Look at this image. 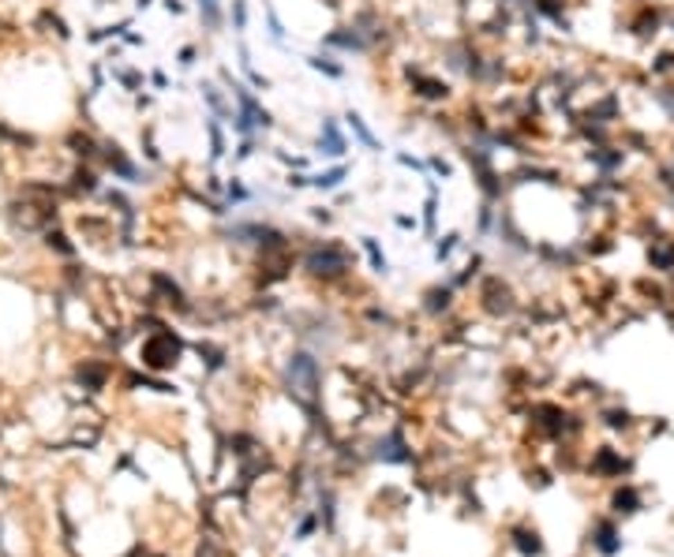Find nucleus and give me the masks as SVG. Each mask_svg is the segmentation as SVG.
<instances>
[{"label":"nucleus","mask_w":674,"mask_h":557,"mask_svg":"<svg viewBox=\"0 0 674 557\" xmlns=\"http://www.w3.org/2000/svg\"><path fill=\"white\" fill-rule=\"evenodd\" d=\"M348 266H353V255H348L337 239H315L311 250L303 255V269H311V273L334 277V273H345Z\"/></svg>","instance_id":"obj_1"},{"label":"nucleus","mask_w":674,"mask_h":557,"mask_svg":"<svg viewBox=\"0 0 674 557\" xmlns=\"http://www.w3.org/2000/svg\"><path fill=\"white\" fill-rule=\"evenodd\" d=\"M322 49H326V53H341V57H371L375 42L367 38L353 19H348L345 26H334V30L322 34Z\"/></svg>","instance_id":"obj_2"},{"label":"nucleus","mask_w":674,"mask_h":557,"mask_svg":"<svg viewBox=\"0 0 674 557\" xmlns=\"http://www.w3.org/2000/svg\"><path fill=\"white\" fill-rule=\"evenodd\" d=\"M311 150H315L319 157H330V161H345L348 138H345V131H341V120L322 116V127H319L315 143H311Z\"/></svg>","instance_id":"obj_3"},{"label":"nucleus","mask_w":674,"mask_h":557,"mask_svg":"<svg viewBox=\"0 0 674 557\" xmlns=\"http://www.w3.org/2000/svg\"><path fill=\"white\" fill-rule=\"evenodd\" d=\"M412 94L420 101H431V105H442V101H450L454 86H450L446 79H438V75H427L423 68H412Z\"/></svg>","instance_id":"obj_4"},{"label":"nucleus","mask_w":674,"mask_h":557,"mask_svg":"<svg viewBox=\"0 0 674 557\" xmlns=\"http://www.w3.org/2000/svg\"><path fill=\"white\" fill-rule=\"evenodd\" d=\"M353 176V165L348 161H334L330 169H319L311 172V191H322V194H334L345 188V180Z\"/></svg>","instance_id":"obj_5"},{"label":"nucleus","mask_w":674,"mask_h":557,"mask_svg":"<svg viewBox=\"0 0 674 557\" xmlns=\"http://www.w3.org/2000/svg\"><path fill=\"white\" fill-rule=\"evenodd\" d=\"M423 183H427V199H423V236L435 239L438 236V206H442V188L435 176H423Z\"/></svg>","instance_id":"obj_6"},{"label":"nucleus","mask_w":674,"mask_h":557,"mask_svg":"<svg viewBox=\"0 0 674 557\" xmlns=\"http://www.w3.org/2000/svg\"><path fill=\"white\" fill-rule=\"evenodd\" d=\"M303 64H308L311 71H319L322 79H334V82H341V79L348 75L345 64H341L334 53H326V49H322V53H308V57H303Z\"/></svg>","instance_id":"obj_7"},{"label":"nucleus","mask_w":674,"mask_h":557,"mask_svg":"<svg viewBox=\"0 0 674 557\" xmlns=\"http://www.w3.org/2000/svg\"><path fill=\"white\" fill-rule=\"evenodd\" d=\"M341 120H345V127H348V131H353V138H356L360 146H364V150H371V154H382V143H378V138H375V131H371V127H367V120L360 116L356 109H348V113L341 116Z\"/></svg>","instance_id":"obj_8"},{"label":"nucleus","mask_w":674,"mask_h":557,"mask_svg":"<svg viewBox=\"0 0 674 557\" xmlns=\"http://www.w3.org/2000/svg\"><path fill=\"white\" fill-rule=\"evenodd\" d=\"M195 8H199L202 26H206L210 34H221V26H225V19H229V8L221 4V0H195Z\"/></svg>","instance_id":"obj_9"},{"label":"nucleus","mask_w":674,"mask_h":557,"mask_svg":"<svg viewBox=\"0 0 674 557\" xmlns=\"http://www.w3.org/2000/svg\"><path fill=\"white\" fill-rule=\"evenodd\" d=\"M225 120H218V116H206V138H210V161H221V157L229 154V143H225Z\"/></svg>","instance_id":"obj_10"},{"label":"nucleus","mask_w":674,"mask_h":557,"mask_svg":"<svg viewBox=\"0 0 674 557\" xmlns=\"http://www.w3.org/2000/svg\"><path fill=\"white\" fill-rule=\"evenodd\" d=\"M221 194H225V206H229V210H236V206H247V202L255 199V191L247 188V183H244V176H236V172L225 180V191H221Z\"/></svg>","instance_id":"obj_11"},{"label":"nucleus","mask_w":674,"mask_h":557,"mask_svg":"<svg viewBox=\"0 0 674 557\" xmlns=\"http://www.w3.org/2000/svg\"><path fill=\"white\" fill-rule=\"evenodd\" d=\"M240 71H244L247 86H251L255 94H266V90H270V79H266L263 71H255V64H251V53H247V45H240Z\"/></svg>","instance_id":"obj_12"},{"label":"nucleus","mask_w":674,"mask_h":557,"mask_svg":"<svg viewBox=\"0 0 674 557\" xmlns=\"http://www.w3.org/2000/svg\"><path fill=\"white\" fill-rule=\"evenodd\" d=\"M360 247L367 250V258H371V269L375 273H390V262H386V255H382V247H378V239L375 236H360Z\"/></svg>","instance_id":"obj_13"},{"label":"nucleus","mask_w":674,"mask_h":557,"mask_svg":"<svg viewBox=\"0 0 674 557\" xmlns=\"http://www.w3.org/2000/svg\"><path fill=\"white\" fill-rule=\"evenodd\" d=\"M263 12H266V34H270V42L278 45V49H285V23L278 19V12H274L270 0L263 4Z\"/></svg>","instance_id":"obj_14"},{"label":"nucleus","mask_w":674,"mask_h":557,"mask_svg":"<svg viewBox=\"0 0 674 557\" xmlns=\"http://www.w3.org/2000/svg\"><path fill=\"white\" fill-rule=\"evenodd\" d=\"M263 150V135H255V138H240L236 143V150H233V165H244V161H251V157Z\"/></svg>","instance_id":"obj_15"},{"label":"nucleus","mask_w":674,"mask_h":557,"mask_svg":"<svg viewBox=\"0 0 674 557\" xmlns=\"http://www.w3.org/2000/svg\"><path fill=\"white\" fill-rule=\"evenodd\" d=\"M457 247H461V232H442V236H435V258L438 262H446Z\"/></svg>","instance_id":"obj_16"},{"label":"nucleus","mask_w":674,"mask_h":557,"mask_svg":"<svg viewBox=\"0 0 674 557\" xmlns=\"http://www.w3.org/2000/svg\"><path fill=\"white\" fill-rule=\"evenodd\" d=\"M427 172L435 176V180H454V161L442 157V154H431L427 157Z\"/></svg>","instance_id":"obj_17"},{"label":"nucleus","mask_w":674,"mask_h":557,"mask_svg":"<svg viewBox=\"0 0 674 557\" xmlns=\"http://www.w3.org/2000/svg\"><path fill=\"white\" fill-rule=\"evenodd\" d=\"M247 19H251V12H247V0H233V4H229V23H233V30L244 34V30H247Z\"/></svg>","instance_id":"obj_18"},{"label":"nucleus","mask_w":674,"mask_h":557,"mask_svg":"<svg viewBox=\"0 0 674 557\" xmlns=\"http://www.w3.org/2000/svg\"><path fill=\"white\" fill-rule=\"evenodd\" d=\"M285 188H289V191H308L311 188V172L289 169V172H285Z\"/></svg>","instance_id":"obj_19"},{"label":"nucleus","mask_w":674,"mask_h":557,"mask_svg":"<svg viewBox=\"0 0 674 557\" xmlns=\"http://www.w3.org/2000/svg\"><path fill=\"white\" fill-rule=\"evenodd\" d=\"M393 157H397V165H401V169H412V172L427 176V161H420V157H412V154H405V150H397Z\"/></svg>","instance_id":"obj_20"},{"label":"nucleus","mask_w":674,"mask_h":557,"mask_svg":"<svg viewBox=\"0 0 674 557\" xmlns=\"http://www.w3.org/2000/svg\"><path fill=\"white\" fill-rule=\"evenodd\" d=\"M308 217L315 221V225H330V221H334V213H330V206H308Z\"/></svg>","instance_id":"obj_21"},{"label":"nucleus","mask_w":674,"mask_h":557,"mask_svg":"<svg viewBox=\"0 0 674 557\" xmlns=\"http://www.w3.org/2000/svg\"><path fill=\"white\" fill-rule=\"evenodd\" d=\"M195 57H199L195 45H184V49H180V68H191V64H195Z\"/></svg>","instance_id":"obj_22"},{"label":"nucleus","mask_w":674,"mask_h":557,"mask_svg":"<svg viewBox=\"0 0 674 557\" xmlns=\"http://www.w3.org/2000/svg\"><path fill=\"white\" fill-rule=\"evenodd\" d=\"M397 228H416V217H409V213H397Z\"/></svg>","instance_id":"obj_23"},{"label":"nucleus","mask_w":674,"mask_h":557,"mask_svg":"<svg viewBox=\"0 0 674 557\" xmlns=\"http://www.w3.org/2000/svg\"><path fill=\"white\" fill-rule=\"evenodd\" d=\"M161 4H165V12H169V15H184V4H180V0H161Z\"/></svg>","instance_id":"obj_24"},{"label":"nucleus","mask_w":674,"mask_h":557,"mask_svg":"<svg viewBox=\"0 0 674 557\" xmlns=\"http://www.w3.org/2000/svg\"><path fill=\"white\" fill-rule=\"evenodd\" d=\"M154 4V0H135V8H139V12H143V8H150Z\"/></svg>","instance_id":"obj_25"}]
</instances>
